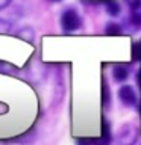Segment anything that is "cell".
Segmentation results:
<instances>
[{
  "label": "cell",
  "mask_w": 141,
  "mask_h": 145,
  "mask_svg": "<svg viewBox=\"0 0 141 145\" xmlns=\"http://www.w3.org/2000/svg\"><path fill=\"white\" fill-rule=\"evenodd\" d=\"M82 26V18L76 9L67 8L61 15V27L64 32H74Z\"/></svg>",
  "instance_id": "cell-1"
},
{
  "label": "cell",
  "mask_w": 141,
  "mask_h": 145,
  "mask_svg": "<svg viewBox=\"0 0 141 145\" xmlns=\"http://www.w3.org/2000/svg\"><path fill=\"white\" fill-rule=\"evenodd\" d=\"M118 98L125 106H134L136 103V94L130 85H123L118 89Z\"/></svg>",
  "instance_id": "cell-2"
},
{
  "label": "cell",
  "mask_w": 141,
  "mask_h": 145,
  "mask_svg": "<svg viewBox=\"0 0 141 145\" xmlns=\"http://www.w3.org/2000/svg\"><path fill=\"white\" fill-rule=\"evenodd\" d=\"M121 145H132L136 140V129L130 124L123 125V129L120 130V136H118Z\"/></svg>",
  "instance_id": "cell-3"
},
{
  "label": "cell",
  "mask_w": 141,
  "mask_h": 145,
  "mask_svg": "<svg viewBox=\"0 0 141 145\" xmlns=\"http://www.w3.org/2000/svg\"><path fill=\"white\" fill-rule=\"evenodd\" d=\"M130 6V23L135 27H141V0H127Z\"/></svg>",
  "instance_id": "cell-4"
},
{
  "label": "cell",
  "mask_w": 141,
  "mask_h": 145,
  "mask_svg": "<svg viewBox=\"0 0 141 145\" xmlns=\"http://www.w3.org/2000/svg\"><path fill=\"white\" fill-rule=\"evenodd\" d=\"M111 144V130H109V124L106 120H103V125H102V136L100 139H94L93 145H109Z\"/></svg>",
  "instance_id": "cell-5"
},
{
  "label": "cell",
  "mask_w": 141,
  "mask_h": 145,
  "mask_svg": "<svg viewBox=\"0 0 141 145\" xmlns=\"http://www.w3.org/2000/svg\"><path fill=\"white\" fill-rule=\"evenodd\" d=\"M112 76L115 82H125L129 77V68L126 65H115L112 70Z\"/></svg>",
  "instance_id": "cell-6"
},
{
  "label": "cell",
  "mask_w": 141,
  "mask_h": 145,
  "mask_svg": "<svg viewBox=\"0 0 141 145\" xmlns=\"http://www.w3.org/2000/svg\"><path fill=\"white\" fill-rule=\"evenodd\" d=\"M105 9H106V12L111 17H117L118 14H120V5H118L115 0H108V2L105 3Z\"/></svg>",
  "instance_id": "cell-7"
},
{
  "label": "cell",
  "mask_w": 141,
  "mask_h": 145,
  "mask_svg": "<svg viewBox=\"0 0 141 145\" xmlns=\"http://www.w3.org/2000/svg\"><path fill=\"white\" fill-rule=\"evenodd\" d=\"M105 33L106 35H120L121 33V26L117 23H108L105 27Z\"/></svg>",
  "instance_id": "cell-8"
},
{
  "label": "cell",
  "mask_w": 141,
  "mask_h": 145,
  "mask_svg": "<svg viewBox=\"0 0 141 145\" xmlns=\"http://www.w3.org/2000/svg\"><path fill=\"white\" fill-rule=\"evenodd\" d=\"M103 103H105V106L109 104V89H108L106 82H103Z\"/></svg>",
  "instance_id": "cell-9"
},
{
  "label": "cell",
  "mask_w": 141,
  "mask_h": 145,
  "mask_svg": "<svg viewBox=\"0 0 141 145\" xmlns=\"http://www.w3.org/2000/svg\"><path fill=\"white\" fill-rule=\"evenodd\" d=\"M11 2H12V0H0V11H2V9H5L6 6H9V5H11Z\"/></svg>",
  "instance_id": "cell-10"
},
{
  "label": "cell",
  "mask_w": 141,
  "mask_h": 145,
  "mask_svg": "<svg viewBox=\"0 0 141 145\" xmlns=\"http://www.w3.org/2000/svg\"><path fill=\"white\" fill-rule=\"evenodd\" d=\"M50 2H55V3H58V2H61V0H50Z\"/></svg>",
  "instance_id": "cell-11"
},
{
  "label": "cell",
  "mask_w": 141,
  "mask_h": 145,
  "mask_svg": "<svg viewBox=\"0 0 141 145\" xmlns=\"http://www.w3.org/2000/svg\"><path fill=\"white\" fill-rule=\"evenodd\" d=\"M0 145H6V144H3V142H0Z\"/></svg>",
  "instance_id": "cell-12"
}]
</instances>
